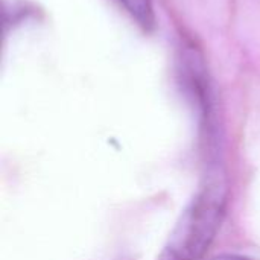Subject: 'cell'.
Segmentation results:
<instances>
[{"instance_id": "6da1fadb", "label": "cell", "mask_w": 260, "mask_h": 260, "mask_svg": "<svg viewBox=\"0 0 260 260\" xmlns=\"http://www.w3.org/2000/svg\"><path fill=\"white\" fill-rule=\"evenodd\" d=\"M224 204L225 197L221 186H212L201 192L177 224L168 248V259H201L221 227Z\"/></svg>"}, {"instance_id": "7a4b0ae2", "label": "cell", "mask_w": 260, "mask_h": 260, "mask_svg": "<svg viewBox=\"0 0 260 260\" xmlns=\"http://www.w3.org/2000/svg\"><path fill=\"white\" fill-rule=\"evenodd\" d=\"M128 14L145 29H152L155 24V14L151 0H117Z\"/></svg>"}, {"instance_id": "3957f363", "label": "cell", "mask_w": 260, "mask_h": 260, "mask_svg": "<svg viewBox=\"0 0 260 260\" xmlns=\"http://www.w3.org/2000/svg\"><path fill=\"white\" fill-rule=\"evenodd\" d=\"M210 260H253L247 256H241V254H222V256H216Z\"/></svg>"}]
</instances>
